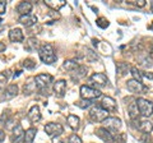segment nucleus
<instances>
[{"instance_id": "obj_21", "label": "nucleus", "mask_w": 153, "mask_h": 143, "mask_svg": "<svg viewBox=\"0 0 153 143\" xmlns=\"http://www.w3.org/2000/svg\"><path fill=\"white\" fill-rule=\"evenodd\" d=\"M66 121H68V125H69L73 130H78L79 124H80V119L76 116V115H73V114H70V115H68V118H66Z\"/></svg>"}, {"instance_id": "obj_31", "label": "nucleus", "mask_w": 153, "mask_h": 143, "mask_svg": "<svg viewBox=\"0 0 153 143\" xmlns=\"http://www.w3.org/2000/svg\"><path fill=\"white\" fill-rule=\"evenodd\" d=\"M76 106L80 107V109H87V107H92L93 106V101L91 100H80V101L76 102Z\"/></svg>"}, {"instance_id": "obj_43", "label": "nucleus", "mask_w": 153, "mask_h": 143, "mask_svg": "<svg viewBox=\"0 0 153 143\" xmlns=\"http://www.w3.org/2000/svg\"><path fill=\"white\" fill-rule=\"evenodd\" d=\"M148 28H149V30H152V31H153V23H152V25H151L149 27H148Z\"/></svg>"}, {"instance_id": "obj_20", "label": "nucleus", "mask_w": 153, "mask_h": 143, "mask_svg": "<svg viewBox=\"0 0 153 143\" xmlns=\"http://www.w3.org/2000/svg\"><path fill=\"white\" fill-rule=\"evenodd\" d=\"M45 4L47 7H50L52 10H59L60 8H63L65 5V0H45Z\"/></svg>"}, {"instance_id": "obj_9", "label": "nucleus", "mask_w": 153, "mask_h": 143, "mask_svg": "<svg viewBox=\"0 0 153 143\" xmlns=\"http://www.w3.org/2000/svg\"><path fill=\"white\" fill-rule=\"evenodd\" d=\"M103 128H106L110 132H117L121 128V119L116 116H108L106 120H103Z\"/></svg>"}, {"instance_id": "obj_36", "label": "nucleus", "mask_w": 153, "mask_h": 143, "mask_svg": "<svg viewBox=\"0 0 153 143\" xmlns=\"http://www.w3.org/2000/svg\"><path fill=\"white\" fill-rule=\"evenodd\" d=\"M7 10V1H0V16H3Z\"/></svg>"}, {"instance_id": "obj_27", "label": "nucleus", "mask_w": 153, "mask_h": 143, "mask_svg": "<svg viewBox=\"0 0 153 143\" xmlns=\"http://www.w3.org/2000/svg\"><path fill=\"white\" fill-rule=\"evenodd\" d=\"M78 66H79V64H78V61H75V60H65L63 63V69L68 70V72H74Z\"/></svg>"}, {"instance_id": "obj_14", "label": "nucleus", "mask_w": 153, "mask_h": 143, "mask_svg": "<svg viewBox=\"0 0 153 143\" xmlns=\"http://www.w3.org/2000/svg\"><path fill=\"white\" fill-rule=\"evenodd\" d=\"M102 109H105L107 112L110 111H116V101L110 97V96H103L102 97V101H101V105H100Z\"/></svg>"}, {"instance_id": "obj_39", "label": "nucleus", "mask_w": 153, "mask_h": 143, "mask_svg": "<svg viewBox=\"0 0 153 143\" xmlns=\"http://www.w3.org/2000/svg\"><path fill=\"white\" fill-rule=\"evenodd\" d=\"M4 139H5V132L0 129V143H1Z\"/></svg>"}, {"instance_id": "obj_23", "label": "nucleus", "mask_w": 153, "mask_h": 143, "mask_svg": "<svg viewBox=\"0 0 153 143\" xmlns=\"http://www.w3.org/2000/svg\"><path fill=\"white\" fill-rule=\"evenodd\" d=\"M128 112H129V115H130L131 120H135V119L139 118L140 114H139V110H138V106H137L135 101H133L131 104L128 105Z\"/></svg>"}, {"instance_id": "obj_3", "label": "nucleus", "mask_w": 153, "mask_h": 143, "mask_svg": "<svg viewBox=\"0 0 153 143\" xmlns=\"http://www.w3.org/2000/svg\"><path fill=\"white\" fill-rule=\"evenodd\" d=\"M107 83H108V78L103 73H93L89 77L87 86H89V87H92V88L98 89V88L105 87Z\"/></svg>"}, {"instance_id": "obj_11", "label": "nucleus", "mask_w": 153, "mask_h": 143, "mask_svg": "<svg viewBox=\"0 0 153 143\" xmlns=\"http://www.w3.org/2000/svg\"><path fill=\"white\" fill-rule=\"evenodd\" d=\"M96 136H97L100 139H102L105 143H114L115 142V137L110 130H107L106 128H98L96 130Z\"/></svg>"}, {"instance_id": "obj_5", "label": "nucleus", "mask_w": 153, "mask_h": 143, "mask_svg": "<svg viewBox=\"0 0 153 143\" xmlns=\"http://www.w3.org/2000/svg\"><path fill=\"white\" fill-rule=\"evenodd\" d=\"M89 118L96 123H102L103 120H106L108 118V112L105 110V109H102L100 105L98 106L97 105H93V106L89 109Z\"/></svg>"}, {"instance_id": "obj_40", "label": "nucleus", "mask_w": 153, "mask_h": 143, "mask_svg": "<svg viewBox=\"0 0 153 143\" xmlns=\"http://www.w3.org/2000/svg\"><path fill=\"white\" fill-rule=\"evenodd\" d=\"M52 143H64V142L61 141L59 137H54V138H52Z\"/></svg>"}, {"instance_id": "obj_29", "label": "nucleus", "mask_w": 153, "mask_h": 143, "mask_svg": "<svg viewBox=\"0 0 153 143\" xmlns=\"http://www.w3.org/2000/svg\"><path fill=\"white\" fill-rule=\"evenodd\" d=\"M85 59H87L89 63H97V61L100 60L97 52H94L91 49H87V51H85Z\"/></svg>"}, {"instance_id": "obj_19", "label": "nucleus", "mask_w": 153, "mask_h": 143, "mask_svg": "<svg viewBox=\"0 0 153 143\" xmlns=\"http://www.w3.org/2000/svg\"><path fill=\"white\" fill-rule=\"evenodd\" d=\"M31 10H32V4L30 1H22V3H19L17 7V13L19 16L31 14Z\"/></svg>"}, {"instance_id": "obj_46", "label": "nucleus", "mask_w": 153, "mask_h": 143, "mask_svg": "<svg viewBox=\"0 0 153 143\" xmlns=\"http://www.w3.org/2000/svg\"><path fill=\"white\" fill-rule=\"evenodd\" d=\"M0 26H1V18H0Z\"/></svg>"}, {"instance_id": "obj_8", "label": "nucleus", "mask_w": 153, "mask_h": 143, "mask_svg": "<svg viewBox=\"0 0 153 143\" xmlns=\"http://www.w3.org/2000/svg\"><path fill=\"white\" fill-rule=\"evenodd\" d=\"M134 124H135V128L138 130H140L142 133H144V134H149V133L153 130V123L147 120V119H135V120H133Z\"/></svg>"}, {"instance_id": "obj_26", "label": "nucleus", "mask_w": 153, "mask_h": 143, "mask_svg": "<svg viewBox=\"0 0 153 143\" xmlns=\"http://www.w3.org/2000/svg\"><path fill=\"white\" fill-rule=\"evenodd\" d=\"M116 72L119 73L120 77H124V75L128 74V72H130V66H129L126 63H117L116 64Z\"/></svg>"}, {"instance_id": "obj_16", "label": "nucleus", "mask_w": 153, "mask_h": 143, "mask_svg": "<svg viewBox=\"0 0 153 143\" xmlns=\"http://www.w3.org/2000/svg\"><path fill=\"white\" fill-rule=\"evenodd\" d=\"M18 22L21 23V25H23L25 27H31L33 25H36L37 17L33 16V14H26V16H21V17H19Z\"/></svg>"}, {"instance_id": "obj_18", "label": "nucleus", "mask_w": 153, "mask_h": 143, "mask_svg": "<svg viewBox=\"0 0 153 143\" xmlns=\"http://www.w3.org/2000/svg\"><path fill=\"white\" fill-rule=\"evenodd\" d=\"M28 119L31 120V123H38L41 120V111H40V107L35 105L30 109L28 111Z\"/></svg>"}, {"instance_id": "obj_35", "label": "nucleus", "mask_w": 153, "mask_h": 143, "mask_svg": "<svg viewBox=\"0 0 153 143\" xmlns=\"http://www.w3.org/2000/svg\"><path fill=\"white\" fill-rule=\"evenodd\" d=\"M66 143H83L82 139H80V137L79 136H76V134H71L69 138H68V141H66Z\"/></svg>"}, {"instance_id": "obj_12", "label": "nucleus", "mask_w": 153, "mask_h": 143, "mask_svg": "<svg viewBox=\"0 0 153 143\" xmlns=\"http://www.w3.org/2000/svg\"><path fill=\"white\" fill-rule=\"evenodd\" d=\"M12 143H25V130L23 128L17 124L13 128V134H12Z\"/></svg>"}, {"instance_id": "obj_1", "label": "nucleus", "mask_w": 153, "mask_h": 143, "mask_svg": "<svg viewBox=\"0 0 153 143\" xmlns=\"http://www.w3.org/2000/svg\"><path fill=\"white\" fill-rule=\"evenodd\" d=\"M38 56H40L42 63H45L47 65L55 63L56 59H57L55 49L51 44H45V45L40 46V49H38Z\"/></svg>"}, {"instance_id": "obj_4", "label": "nucleus", "mask_w": 153, "mask_h": 143, "mask_svg": "<svg viewBox=\"0 0 153 143\" xmlns=\"http://www.w3.org/2000/svg\"><path fill=\"white\" fill-rule=\"evenodd\" d=\"M135 102H137V106H138V110H139L140 115L148 118L153 114V102L152 101L140 97V98L135 100Z\"/></svg>"}, {"instance_id": "obj_17", "label": "nucleus", "mask_w": 153, "mask_h": 143, "mask_svg": "<svg viewBox=\"0 0 153 143\" xmlns=\"http://www.w3.org/2000/svg\"><path fill=\"white\" fill-rule=\"evenodd\" d=\"M25 36H23V32L21 28H12L9 31V40L12 42H22Z\"/></svg>"}, {"instance_id": "obj_22", "label": "nucleus", "mask_w": 153, "mask_h": 143, "mask_svg": "<svg viewBox=\"0 0 153 143\" xmlns=\"http://www.w3.org/2000/svg\"><path fill=\"white\" fill-rule=\"evenodd\" d=\"M25 49L27 51H36L40 49V44H38V40L35 39V37H30V39L27 40L26 42V46H25Z\"/></svg>"}, {"instance_id": "obj_15", "label": "nucleus", "mask_w": 153, "mask_h": 143, "mask_svg": "<svg viewBox=\"0 0 153 143\" xmlns=\"http://www.w3.org/2000/svg\"><path fill=\"white\" fill-rule=\"evenodd\" d=\"M54 92L56 95V97H64L65 96V92H66V82L64 79H59L54 83Z\"/></svg>"}, {"instance_id": "obj_41", "label": "nucleus", "mask_w": 153, "mask_h": 143, "mask_svg": "<svg viewBox=\"0 0 153 143\" xmlns=\"http://www.w3.org/2000/svg\"><path fill=\"white\" fill-rule=\"evenodd\" d=\"M5 49H7V46H5V44H4V42H0V52L5 51Z\"/></svg>"}, {"instance_id": "obj_24", "label": "nucleus", "mask_w": 153, "mask_h": 143, "mask_svg": "<svg viewBox=\"0 0 153 143\" xmlns=\"http://www.w3.org/2000/svg\"><path fill=\"white\" fill-rule=\"evenodd\" d=\"M37 134V129L36 128H30L25 132V143H33Z\"/></svg>"}, {"instance_id": "obj_25", "label": "nucleus", "mask_w": 153, "mask_h": 143, "mask_svg": "<svg viewBox=\"0 0 153 143\" xmlns=\"http://www.w3.org/2000/svg\"><path fill=\"white\" fill-rule=\"evenodd\" d=\"M87 72H88V69H87V66H84V65H79L78 68H76L74 72H73V77H74V79H80V78H83V77H85V74H87Z\"/></svg>"}, {"instance_id": "obj_34", "label": "nucleus", "mask_w": 153, "mask_h": 143, "mask_svg": "<svg viewBox=\"0 0 153 143\" xmlns=\"http://www.w3.org/2000/svg\"><path fill=\"white\" fill-rule=\"evenodd\" d=\"M22 65L25 66L26 69H33V68L36 66V63H35V61H33L32 59H26V60H23Z\"/></svg>"}, {"instance_id": "obj_42", "label": "nucleus", "mask_w": 153, "mask_h": 143, "mask_svg": "<svg viewBox=\"0 0 153 143\" xmlns=\"http://www.w3.org/2000/svg\"><path fill=\"white\" fill-rule=\"evenodd\" d=\"M47 16H52V17H55V18H60V14L59 13H52V12H50Z\"/></svg>"}, {"instance_id": "obj_6", "label": "nucleus", "mask_w": 153, "mask_h": 143, "mask_svg": "<svg viewBox=\"0 0 153 143\" xmlns=\"http://www.w3.org/2000/svg\"><path fill=\"white\" fill-rule=\"evenodd\" d=\"M79 92H80V97H82L83 100H91V101H93V100L102 96V93H101L100 89L92 88V87H89V86H87V84L80 86Z\"/></svg>"}, {"instance_id": "obj_30", "label": "nucleus", "mask_w": 153, "mask_h": 143, "mask_svg": "<svg viewBox=\"0 0 153 143\" xmlns=\"http://www.w3.org/2000/svg\"><path fill=\"white\" fill-rule=\"evenodd\" d=\"M130 74L133 75V79L138 80V82L142 83L143 80V77H142V72L138 70V68H135V66H133V68H130Z\"/></svg>"}, {"instance_id": "obj_13", "label": "nucleus", "mask_w": 153, "mask_h": 143, "mask_svg": "<svg viewBox=\"0 0 153 143\" xmlns=\"http://www.w3.org/2000/svg\"><path fill=\"white\" fill-rule=\"evenodd\" d=\"M18 92H19V88L16 83L9 84L8 87L4 89V93L1 95V100H12L17 96Z\"/></svg>"}, {"instance_id": "obj_44", "label": "nucleus", "mask_w": 153, "mask_h": 143, "mask_svg": "<svg viewBox=\"0 0 153 143\" xmlns=\"http://www.w3.org/2000/svg\"><path fill=\"white\" fill-rule=\"evenodd\" d=\"M151 10H152V12H153V1H152V3H151Z\"/></svg>"}, {"instance_id": "obj_32", "label": "nucleus", "mask_w": 153, "mask_h": 143, "mask_svg": "<svg viewBox=\"0 0 153 143\" xmlns=\"http://www.w3.org/2000/svg\"><path fill=\"white\" fill-rule=\"evenodd\" d=\"M8 77H9V70L3 72V73L0 74V91L5 87V83L8 82Z\"/></svg>"}, {"instance_id": "obj_10", "label": "nucleus", "mask_w": 153, "mask_h": 143, "mask_svg": "<svg viewBox=\"0 0 153 143\" xmlns=\"http://www.w3.org/2000/svg\"><path fill=\"white\" fill-rule=\"evenodd\" d=\"M126 87H128V89L130 92H133V93H142L143 91H146L147 89V87L143 83H140V82H138V80H135V79H129L128 82H126Z\"/></svg>"}, {"instance_id": "obj_28", "label": "nucleus", "mask_w": 153, "mask_h": 143, "mask_svg": "<svg viewBox=\"0 0 153 143\" xmlns=\"http://www.w3.org/2000/svg\"><path fill=\"white\" fill-rule=\"evenodd\" d=\"M35 82V79H31L30 82H27L25 84V87H23V92H25V95H31L36 91V83H33Z\"/></svg>"}, {"instance_id": "obj_38", "label": "nucleus", "mask_w": 153, "mask_h": 143, "mask_svg": "<svg viewBox=\"0 0 153 143\" xmlns=\"http://www.w3.org/2000/svg\"><path fill=\"white\" fill-rule=\"evenodd\" d=\"M142 77H146V78L153 79V74H152V73H147V72H143V73H142Z\"/></svg>"}, {"instance_id": "obj_37", "label": "nucleus", "mask_w": 153, "mask_h": 143, "mask_svg": "<svg viewBox=\"0 0 153 143\" xmlns=\"http://www.w3.org/2000/svg\"><path fill=\"white\" fill-rule=\"evenodd\" d=\"M134 4H135L137 7H139V8H143L147 3H146V0H138V1H134Z\"/></svg>"}, {"instance_id": "obj_7", "label": "nucleus", "mask_w": 153, "mask_h": 143, "mask_svg": "<svg viewBox=\"0 0 153 143\" xmlns=\"http://www.w3.org/2000/svg\"><path fill=\"white\" fill-rule=\"evenodd\" d=\"M45 132L46 134H49L50 137H60L61 134H63L64 132V128L61 124H57V123H47L45 125Z\"/></svg>"}, {"instance_id": "obj_2", "label": "nucleus", "mask_w": 153, "mask_h": 143, "mask_svg": "<svg viewBox=\"0 0 153 143\" xmlns=\"http://www.w3.org/2000/svg\"><path fill=\"white\" fill-rule=\"evenodd\" d=\"M33 79H35V83H36V88L40 92H42V95H44L45 91L47 92L49 86L52 83V75L50 74H38Z\"/></svg>"}, {"instance_id": "obj_33", "label": "nucleus", "mask_w": 153, "mask_h": 143, "mask_svg": "<svg viewBox=\"0 0 153 143\" xmlns=\"http://www.w3.org/2000/svg\"><path fill=\"white\" fill-rule=\"evenodd\" d=\"M96 23H97V26L100 27V28H107L108 27V21L106 19V18H103V17H101V18H97V21H96Z\"/></svg>"}, {"instance_id": "obj_45", "label": "nucleus", "mask_w": 153, "mask_h": 143, "mask_svg": "<svg viewBox=\"0 0 153 143\" xmlns=\"http://www.w3.org/2000/svg\"><path fill=\"white\" fill-rule=\"evenodd\" d=\"M151 56L153 58V47H152V50H151Z\"/></svg>"}]
</instances>
